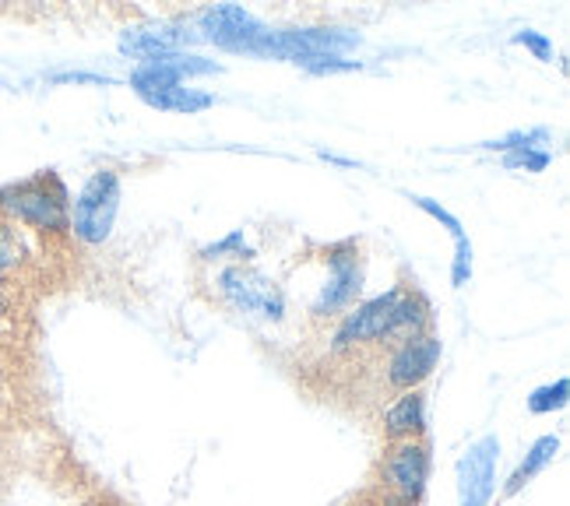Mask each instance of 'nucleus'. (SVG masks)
<instances>
[{"mask_svg": "<svg viewBox=\"0 0 570 506\" xmlns=\"http://www.w3.org/2000/svg\"><path fill=\"white\" fill-rule=\"evenodd\" d=\"M205 75H223V63L208 60L202 53H190V50H173V53H159V57L135 63L127 85L135 88V96L151 109L194 117L215 106L212 92L187 85L190 78H205Z\"/></svg>", "mask_w": 570, "mask_h": 506, "instance_id": "obj_1", "label": "nucleus"}, {"mask_svg": "<svg viewBox=\"0 0 570 506\" xmlns=\"http://www.w3.org/2000/svg\"><path fill=\"white\" fill-rule=\"evenodd\" d=\"M0 218L21 222L42 236L71 232V194L53 169H42L29 180L0 187Z\"/></svg>", "mask_w": 570, "mask_h": 506, "instance_id": "obj_2", "label": "nucleus"}, {"mask_svg": "<svg viewBox=\"0 0 570 506\" xmlns=\"http://www.w3.org/2000/svg\"><path fill=\"white\" fill-rule=\"evenodd\" d=\"M363 42L360 32L353 29H332V26H317V29H265L257 36V42L247 50V57L261 60H289L299 68H317L327 57H345L348 50H356Z\"/></svg>", "mask_w": 570, "mask_h": 506, "instance_id": "obj_3", "label": "nucleus"}, {"mask_svg": "<svg viewBox=\"0 0 570 506\" xmlns=\"http://www.w3.org/2000/svg\"><path fill=\"white\" fill-rule=\"evenodd\" d=\"M124 183L117 169H96L89 180L81 183L78 197L71 201V232L85 247H102L114 236L117 215H120Z\"/></svg>", "mask_w": 570, "mask_h": 506, "instance_id": "obj_4", "label": "nucleus"}, {"mask_svg": "<svg viewBox=\"0 0 570 506\" xmlns=\"http://www.w3.org/2000/svg\"><path fill=\"white\" fill-rule=\"evenodd\" d=\"M324 281L311 302V317L317 320H332V317H345L356 306L363 281H366V264H363V250L360 239H338L324 250Z\"/></svg>", "mask_w": 570, "mask_h": 506, "instance_id": "obj_5", "label": "nucleus"}, {"mask_svg": "<svg viewBox=\"0 0 570 506\" xmlns=\"http://www.w3.org/2000/svg\"><path fill=\"white\" fill-rule=\"evenodd\" d=\"M215 289H218V299L233 306L236 314L268 320V324L285 320L282 285L272 275L250 268V264H226V268L215 275Z\"/></svg>", "mask_w": 570, "mask_h": 506, "instance_id": "obj_6", "label": "nucleus"}, {"mask_svg": "<svg viewBox=\"0 0 570 506\" xmlns=\"http://www.w3.org/2000/svg\"><path fill=\"white\" fill-rule=\"evenodd\" d=\"M430 468H433V454L426 439H399V444H387L384 460H381L384 489L391 496H399L402 503L415 506L426 496Z\"/></svg>", "mask_w": 570, "mask_h": 506, "instance_id": "obj_7", "label": "nucleus"}, {"mask_svg": "<svg viewBox=\"0 0 570 506\" xmlns=\"http://www.w3.org/2000/svg\"><path fill=\"white\" fill-rule=\"evenodd\" d=\"M405 292V285H394V289L356 302L338 324V331L332 338L335 351L356 348V345H377V341H391L394 335V314H399V299Z\"/></svg>", "mask_w": 570, "mask_h": 506, "instance_id": "obj_8", "label": "nucleus"}, {"mask_svg": "<svg viewBox=\"0 0 570 506\" xmlns=\"http://www.w3.org/2000/svg\"><path fill=\"white\" fill-rule=\"evenodd\" d=\"M194 26H197V36H202V42H212V47H218V50L244 53V57L257 42V36L268 29L265 21L254 18L247 8H239V4L205 8L202 14L194 18Z\"/></svg>", "mask_w": 570, "mask_h": 506, "instance_id": "obj_9", "label": "nucleus"}, {"mask_svg": "<svg viewBox=\"0 0 570 506\" xmlns=\"http://www.w3.org/2000/svg\"><path fill=\"white\" fill-rule=\"evenodd\" d=\"M497 460H500V439L479 436L475 444L458 457L454 478H458V506H490L497 493Z\"/></svg>", "mask_w": 570, "mask_h": 506, "instance_id": "obj_10", "label": "nucleus"}, {"mask_svg": "<svg viewBox=\"0 0 570 506\" xmlns=\"http://www.w3.org/2000/svg\"><path fill=\"white\" fill-rule=\"evenodd\" d=\"M441 351H444V345L436 335H420V338L394 345L391 359H387V387L399 394L420 390L430 380L436 363H441Z\"/></svg>", "mask_w": 570, "mask_h": 506, "instance_id": "obj_11", "label": "nucleus"}, {"mask_svg": "<svg viewBox=\"0 0 570 506\" xmlns=\"http://www.w3.org/2000/svg\"><path fill=\"white\" fill-rule=\"evenodd\" d=\"M384 436L391 444L399 439H423L426 436V394L423 390H405L384 408Z\"/></svg>", "mask_w": 570, "mask_h": 506, "instance_id": "obj_12", "label": "nucleus"}, {"mask_svg": "<svg viewBox=\"0 0 570 506\" xmlns=\"http://www.w3.org/2000/svg\"><path fill=\"white\" fill-rule=\"evenodd\" d=\"M560 447H563V444H560V436H557V433H546V436H539L535 444L529 447V454L521 457V465L511 472V478L503 482V489H500V493L508 496V499H511V496H518L524 486H529V482H535V478H539L546 468L553 465L557 454H560Z\"/></svg>", "mask_w": 570, "mask_h": 506, "instance_id": "obj_13", "label": "nucleus"}, {"mask_svg": "<svg viewBox=\"0 0 570 506\" xmlns=\"http://www.w3.org/2000/svg\"><path fill=\"white\" fill-rule=\"evenodd\" d=\"M202 260H233V264H247V260H254L257 257V250L247 244V232L244 229H233V232H226L223 239H215V244H208V247H202V254H197Z\"/></svg>", "mask_w": 570, "mask_h": 506, "instance_id": "obj_14", "label": "nucleus"}, {"mask_svg": "<svg viewBox=\"0 0 570 506\" xmlns=\"http://www.w3.org/2000/svg\"><path fill=\"white\" fill-rule=\"evenodd\" d=\"M546 145H553V135L546 127H529V130H514L508 138H497V141H482L479 148L482 151H500V156H508V151H550Z\"/></svg>", "mask_w": 570, "mask_h": 506, "instance_id": "obj_15", "label": "nucleus"}, {"mask_svg": "<svg viewBox=\"0 0 570 506\" xmlns=\"http://www.w3.org/2000/svg\"><path fill=\"white\" fill-rule=\"evenodd\" d=\"M26 257H29L26 239H21V232L8 222V218H0V281L14 271H21Z\"/></svg>", "mask_w": 570, "mask_h": 506, "instance_id": "obj_16", "label": "nucleus"}, {"mask_svg": "<svg viewBox=\"0 0 570 506\" xmlns=\"http://www.w3.org/2000/svg\"><path fill=\"white\" fill-rule=\"evenodd\" d=\"M567 401H570V384H567V377H557L553 384H542L529 394V411L553 415V411H563Z\"/></svg>", "mask_w": 570, "mask_h": 506, "instance_id": "obj_17", "label": "nucleus"}, {"mask_svg": "<svg viewBox=\"0 0 570 506\" xmlns=\"http://www.w3.org/2000/svg\"><path fill=\"white\" fill-rule=\"evenodd\" d=\"M409 201L420 208V211H426L433 222H441L448 232H451V239H462L465 236V229H462V222H458V215H451L441 201H433V197H423V194H405Z\"/></svg>", "mask_w": 570, "mask_h": 506, "instance_id": "obj_18", "label": "nucleus"}, {"mask_svg": "<svg viewBox=\"0 0 570 506\" xmlns=\"http://www.w3.org/2000/svg\"><path fill=\"white\" fill-rule=\"evenodd\" d=\"M472 281V244L469 236L454 239V257H451V285L454 289H465Z\"/></svg>", "mask_w": 570, "mask_h": 506, "instance_id": "obj_19", "label": "nucleus"}, {"mask_svg": "<svg viewBox=\"0 0 570 506\" xmlns=\"http://www.w3.org/2000/svg\"><path fill=\"white\" fill-rule=\"evenodd\" d=\"M553 162V151H508L503 156V169H524V172H546Z\"/></svg>", "mask_w": 570, "mask_h": 506, "instance_id": "obj_20", "label": "nucleus"}, {"mask_svg": "<svg viewBox=\"0 0 570 506\" xmlns=\"http://www.w3.org/2000/svg\"><path fill=\"white\" fill-rule=\"evenodd\" d=\"M511 42H518V47H524V50H532L535 60H546V63L553 60V42L546 39L542 32H535V29H521V32H514Z\"/></svg>", "mask_w": 570, "mask_h": 506, "instance_id": "obj_21", "label": "nucleus"}, {"mask_svg": "<svg viewBox=\"0 0 570 506\" xmlns=\"http://www.w3.org/2000/svg\"><path fill=\"white\" fill-rule=\"evenodd\" d=\"M363 63L360 60H348V57H327V60H321L317 68H311V75H348V71H360Z\"/></svg>", "mask_w": 570, "mask_h": 506, "instance_id": "obj_22", "label": "nucleus"}, {"mask_svg": "<svg viewBox=\"0 0 570 506\" xmlns=\"http://www.w3.org/2000/svg\"><path fill=\"white\" fill-rule=\"evenodd\" d=\"M57 85H114V78L106 75H85V71H68V75H53Z\"/></svg>", "mask_w": 570, "mask_h": 506, "instance_id": "obj_23", "label": "nucleus"}, {"mask_svg": "<svg viewBox=\"0 0 570 506\" xmlns=\"http://www.w3.org/2000/svg\"><path fill=\"white\" fill-rule=\"evenodd\" d=\"M317 156H321L324 162H335V166H342V169H356V159H345V156H335V151H317Z\"/></svg>", "mask_w": 570, "mask_h": 506, "instance_id": "obj_24", "label": "nucleus"}, {"mask_svg": "<svg viewBox=\"0 0 570 506\" xmlns=\"http://www.w3.org/2000/svg\"><path fill=\"white\" fill-rule=\"evenodd\" d=\"M4 384H8V377H4V363H0V401H4Z\"/></svg>", "mask_w": 570, "mask_h": 506, "instance_id": "obj_25", "label": "nucleus"}]
</instances>
